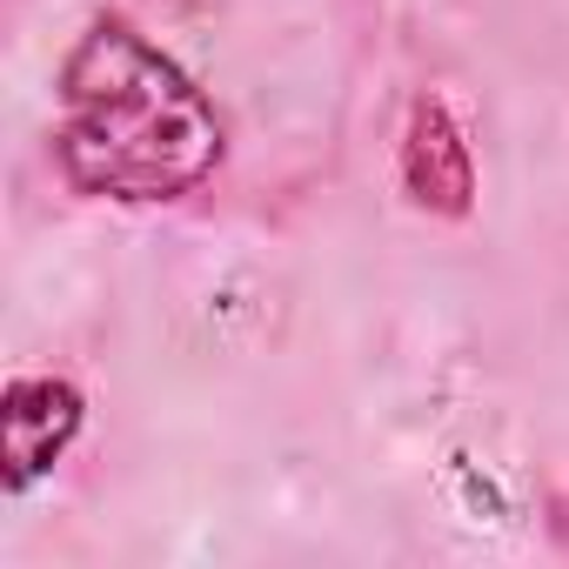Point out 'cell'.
I'll use <instances>...</instances> for the list:
<instances>
[{
	"instance_id": "1",
	"label": "cell",
	"mask_w": 569,
	"mask_h": 569,
	"mask_svg": "<svg viewBox=\"0 0 569 569\" xmlns=\"http://www.w3.org/2000/svg\"><path fill=\"white\" fill-rule=\"evenodd\" d=\"M54 101V168L88 201L168 208L201 194L228 154L208 88L114 8L88 14L61 54Z\"/></svg>"
},
{
	"instance_id": "2",
	"label": "cell",
	"mask_w": 569,
	"mask_h": 569,
	"mask_svg": "<svg viewBox=\"0 0 569 569\" xmlns=\"http://www.w3.org/2000/svg\"><path fill=\"white\" fill-rule=\"evenodd\" d=\"M81 429H88V396L74 376H48V369L14 376L0 389V489L14 502L34 496L81 442Z\"/></svg>"
},
{
	"instance_id": "3",
	"label": "cell",
	"mask_w": 569,
	"mask_h": 569,
	"mask_svg": "<svg viewBox=\"0 0 569 569\" xmlns=\"http://www.w3.org/2000/svg\"><path fill=\"white\" fill-rule=\"evenodd\" d=\"M396 181H402V201L429 221H469L476 214V148H469V128L456 121L449 94L422 88L402 114V141H396Z\"/></svg>"
}]
</instances>
